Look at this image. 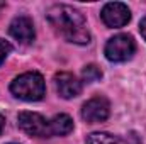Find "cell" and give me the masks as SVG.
Masks as SVG:
<instances>
[{"label":"cell","instance_id":"obj_11","mask_svg":"<svg viewBox=\"0 0 146 144\" xmlns=\"http://www.w3.org/2000/svg\"><path fill=\"white\" fill-rule=\"evenodd\" d=\"M82 76L85 81L88 83H94V81H99L102 78V70L97 66V65H87L82 71Z\"/></svg>","mask_w":146,"mask_h":144},{"label":"cell","instance_id":"obj_4","mask_svg":"<svg viewBox=\"0 0 146 144\" xmlns=\"http://www.w3.org/2000/svg\"><path fill=\"white\" fill-rule=\"evenodd\" d=\"M17 124L29 136H34V137H53L51 124L41 114H36V112H21L17 115Z\"/></svg>","mask_w":146,"mask_h":144},{"label":"cell","instance_id":"obj_10","mask_svg":"<svg viewBox=\"0 0 146 144\" xmlns=\"http://www.w3.org/2000/svg\"><path fill=\"white\" fill-rule=\"evenodd\" d=\"M87 144H131L129 139L114 136L109 132H92L87 136Z\"/></svg>","mask_w":146,"mask_h":144},{"label":"cell","instance_id":"obj_3","mask_svg":"<svg viewBox=\"0 0 146 144\" xmlns=\"http://www.w3.org/2000/svg\"><path fill=\"white\" fill-rule=\"evenodd\" d=\"M134 51H136V42L129 34H117L110 37L104 49L106 58L112 63H122V61L131 59Z\"/></svg>","mask_w":146,"mask_h":144},{"label":"cell","instance_id":"obj_8","mask_svg":"<svg viewBox=\"0 0 146 144\" xmlns=\"http://www.w3.org/2000/svg\"><path fill=\"white\" fill-rule=\"evenodd\" d=\"M9 32L10 36L14 37L15 41H19L21 44H31L36 37V31H34V24L29 17L26 15H21V17H15L12 22H10V27H9Z\"/></svg>","mask_w":146,"mask_h":144},{"label":"cell","instance_id":"obj_5","mask_svg":"<svg viewBox=\"0 0 146 144\" xmlns=\"http://www.w3.org/2000/svg\"><path fill=\"white\" fill-rule=\"evenodd\" d=\"M100 17L104 20V24L107 27H124L129 20H131V10L127 9L126 3H121V2H109L104 5L102 12H100Z\"/></svg>","mask_w":146,"mask_h":144},{"label":"cell","instance_id":"obj_14","mask_svg":"<svg viewBox=\"0 0 146 144\" xmlns=\"http://www.w3.org/2000/svg\"><path fill=\"white\" fill-rule=\"evenodd\" d=\"M3 126H5V117L0 114V134H2V131H3Z\"/></svg>","mask_w":146,"mask_h":144},{"label":"cell","instance_id":"obj_6","mask_svg":"<svg viewBox=\"0 0 146 144\" xmlns=\"http://www.w3.org/2000/svg\"><path fill=\"white\" fill-rule=\"evenodd\" d=\"M110 114V104L104 97H94L82 107V119L88 124L104 122Z\"/></svg>","mask_w":146,"mask_h":144},{"label":"cell","instance_id":"obj_1","mask_svg":"<svg viewBox=\"0 0 146 144\" xmlns=\"http://www.w3.org/2000/svg\"><path fill=\"white\" fill-rule=\"evenodd\" d=\"M53 29L73 44H88L90 31L83 14L70 5H53L46 12Z\"/></svg>","mask_w":146,"mask_h":144},{"label":"cell","instance_id":"obj_2","mask_svg":"<svg viewBox=\"0 0 146 144\" xmlns=\"http://www.w3.org/2000/svg\"><path fill=\"white\" fill-rule=\"evenodd\" d=\"M10 92L17 98H21V100L37 102L46 93L44 78L36 71H29V73H24V75H19L10 83Z\"/></svg>","mask_w":146,"mask_h":144},{"label":"cell","instance_id":"obj_13","mask_svg":"<svg viewBox=\"0 0 146 144\" xmlns=\"http://www.w3.org/2000/svg\"><path fill=\"white\" fill-rule=\"evenodd\" d=\"M139 32H141L143 39L146 41V15L141 19V22H139Z\"/></svg>","mask_w":146,"mask_h":144},{"label":"cell","instance_id":"obj_12","mask_svg":"<svg viewBox=\"0 0 146 144\" xmlns=\"http://www.w3.org/2000/svg\"><path fill=\"white\" fill-rule=\"evenodd\" d=\"M12 51V46H10V42L9 41H5V39H0V65L5 61V58L9 56V53Z\"/></svg>","mask_w":146,"mask_h":144},{"label":"cell","instance_id":"obj_9","mask_svg":"<svg viewBox=\"0 0 146 144\" xmlns=\"http://www.w3.org/2000/svg\"><path fill=\"white\" fill-rule=\"evenodd\" d=\"M49 124H51V132H53V136H66V134H70L73 131V120L70 115H66V114H58V115H54L51 120H49Z\"/></svg>","mask_w":146,"mask_h":144},{"label":"cell","instance_id":"obj_7","mask_svg":"<svg viewBox=\"0 0 146 144\" xmlns=\"http://www.w3.org/2000/svg\"><path fill=\"white\" fill-rule=\"evenodd\" d=\"M54 85H56V92L63 98H75L82 93V81L72 73H56L54 75Z\"/></svg>","mask_w":146,"mask_h":144}]
</instances>
